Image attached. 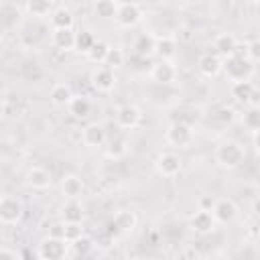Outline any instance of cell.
<instances>
[{"label": "cell", "instance_id": "obj_37", "mask_svg": "<svg viewBox=\"0 0 260 260\" xmlns=\"http://www.w3.org/2000/svg\"><path fill=\"white\" fill-rule=\"evenodd\" d=\"M248 59L252 63H260V39H254L248 43Z\"/></svg>", "mask_w": 260, "mask_h": 260}, {"label": "cell", "instance_id": "obj_26", "mask_svg": "<svg viewBox=\"0 0 260 260\" xmlns=\"http://www.w3.org/2000/svg\"><path fill=\"white\" fill-rule=\"evenodd\" d=\"M98 41H100V39H98L91 30H79L77 37H75V51H77V53H83V55L87 57L89 51L95 47Z\"/></svg>", "mask_w": 260, "mask_h": 260}, {"label": "cell", "instance_id": "obj_33", "mask_svg": "<svg viewBox=\"0 0 260 260\" xmlns=\"http://www.w3.org/2000/svg\"><path fill=\"white\" fill-rule=\"evenodd\" d=\"M124 61H126V53H124L120 47H112L110 53H108V59H106V67H110V69L114 71V69L122 67Z\"/></svg>", "mask_w": 260, "mask_h": 260}, {"label": "cell", "instance_id": "obj_6", "mask_svg": "<svg viewBox=\"0 0 260 260\" xmlns=\"http://www.w3.org/2000/svg\"><path fill=\"white\" fill-rule=\"evenodd\" d=\"M39 250L45 260H65L69 252V244L59 236H47L39 242Z\"/></svg>", "mask_w": 260, "mask_h": 260}, {"label": "cell", "instance_id": "obj_29", "mask_svg": "<svg viewBox=\"0 0 260 260\" xmlns=\"http://www.w3.org/2000/svg\"><path fill=\"white\" fill-rule=\"evenodd\" d=\"M67 108H69V114H73L75 118H85L91 112V102L85 95H73Z\"/></svg>", "mask_w": 260, "mask_h": 260}, {"label": "cell", "instance_id": "obj_40", "mask_svg": "<svg viewBox=\"0 0 260 260\" xmlns=\"http://www.w3.org/2000/svg\"><path fill=\"white\" fill-rule=\"evenodd\" d=\"M0 260H18V254L10 248H2L0 250Z\"/></svg>", "mask_w": 260, "mask_h": 260}, {"label": "cell", "instance_id": "obj_38", "mask_svg": "<svg viewBox=\"0 0 260 260\" xmlns=\"http://www.w3.org/2000/svg\"><path fill=\"white\" fill-rule=\"evenodd\" d=\"M232 57H240V59H248V43H238L236 45V51ZM250 61V59H248Z\"/></svg>", "mask_w": 260, "mask_h": 260}, {"label": "cell", "instance_id": "obj_22", "mask_svg": "<svg viewBox=\"0 0 260 260\" xmlns=\"http://www.w3.org/2000/svg\"><path fill=\"white\" fill-rule=\"evenodd\" d=\"M85 236V228L81 221H63L61 223V238L71 246L77 240H81Z\"/></svg>", "mask_w": 260, "mask_h": 260}, {"label": "cell", "instance_id": "obj_9", "mask_svg": "<svg viewBox=\"0 0 260 260\" xmlns=\"http://www.w3.org/2000/svg\"><path fill=\"white\" fill-rule=\"evenodd\" d=\"M177 77H179V71L173 65V61H156L150 67V79L160 85H171L177 81Z\"/></svg>", "mask_w": 260, "mask_h": 260}, {"label": "cell", "instance_id": "obj_18", "mask_svg": "<svg viewBox=\"0 0 260 260\" xmlns=\"http://www.w3.org/2000/svg\"><path fill=\"white\" fill-rule=\"evenodd\" d=\"M136 213L134 211H130V209H120V211H116L114 213V217H112V228L116 230V232H120V234H130L134 228H136Z\"/></svg>", "mask_w": 260, "mask_h": 260}, {"label": "cell", "instance_id": "obj_21", "mask_svg": "<svg viewBox=\"0 0 260 260\" xmlns=\"http://www.w3.org/2000/svg\"><path fill=\"white\" fill-rule=\"evenodd\" d=\"M83 179L77 177V175H65L61 179V193L67 197V199H77L81 193H83Z\"/></svg>", "mask_w": 260, "mask_h": 260}, {"label": "cell", "instance_id": "obj_32", "mask_svg": "<svg viewBox=\"0 0 260 260\" xmlns=\"http://www.w3.org/2000/svg\"><path fill=\"white\" fill-rule=\"evenodd\" d=\"M110 45L106 43V41H98L95 43V47L89 51V55H87V59L91 61V63H98V65H106V59H108V53H110Z\"/></svg>", "mask_w": 260, "mask_h": 260}, {"label": "cell", "instance_id": "obj_42", "mask_svg": "<svg viewBox=\"0 0 260 260\" xmlns=\"http://www.w3.org/2000/svg\"><path fill=\"white\" fill-rule=\"evenodd\" d=\"M254 213H256V215L260 217V197H258V199L254 201Z\"/></svg>", "mask_w": 260, "mask_h": 260}, {"label": "cell", "instance_id": "obj_5", "mask_svg": "<svg viewBox=\"0 0 260 260\" xmlns=\"http://www.w3.org/2000/svg\"><path fill=\"white\" fill-rule=\"evenodd\" d=\"M154 169H156V173H158L160 177L173 179V177H177V175L181 173L183 160H181V156H179L177 152L167 150V152H160V154L154 158Z\"/></svg>", "mask_w": 260, "mask_h": 260}, {"label": "cell", "instance_id": "obj_17", "mask_svg": "<svg viewBox=\"0 0 260 260\" xmlns=\"http://www.w3.org/2000/svg\"><path fill=\"white\" fill-rule=\"evenodd\" d=\"M49 20H51L53 30H67V28H73L75 24V16L67 6H57L53 14L49 16Z\"/></svg>", "mask_w": 260, "mask_h": 260}, {"label": "cell", "instance_id": "obj_15", "mask_svg": "<svg viewBox=\"0 0 260 260\" xmlns=\"http://www.w3.org/2000/svg\"><path fill=\"white\" fill-rule=\"evenodd\" d=\"M177 39L173 35H160L156 37V45H154V55L158 57V61H173V57L177 55Z\"/></svg>", "mask_w": 260, "mask_h": 260}, {"label": "cell", "instance_id": "obj_23", "mask_svg": "<svg viewBox=\"0 0 260 260\" xmlns=\"http://www.w3.org/2000/svg\"><path fill=\"white\" fill-rule=\"evenodd\" d=\"M49 98L55 106H69V102L73 100V91L69 87V83H55L49 91Z\"/></svg>", "mask_w": 260, "mask_h": 260}, {"label": "cell", "instance_id": "obj_1", "mask_svg": "<svg viewBox=\"0 0 260 260\" xmlns=\"http://www.w3.org/2000/svg\"><path fill=\"white\" fill-rule=\"evenodd\" d=\"M246 160V150L236 140H225L215 148V162L223 169H238Z\"/></svg>", "mask_w": 260, "mask_h": 260}, {"label": "cell", "instance_id": "obj_8", "mask_svg": "<svg viewBox=\"0 0 260 260\" xmlns=\"http://www.w3.org/2000/svg\"><path fill=\"white\" fill-rule=\"evenodd\" d=\"M217 225H219V223H217V219L213 217V213H211V211H205V209H197V211L189 217V228H191L195 234H199V236H209V234H213Z\"/></svg>", "mask_w": 260, "mask_h": 260}, {"label": "cell", "instance_id": "obj_25", "mask_svg": "<svg viewBox=\"0 0 260 260\" xmlns=\"http://www.w3.org/2000/svg\"><path fill=\"white\" fill-rule=\"evenodd\" d=\"M24 8H26V12L30 16L45 18V16H51L57 6H53V2H47V0H30V2L24 4Z\"/></svg>", "mask_w": 260, "mask_h": 260}, {"label": "cell", "instance_id": "obj_7", "mask_svg": "<svg viewBox=\"0 0 260 260\" xmlns=\"http://www.w3.org/2000/svg\"><path fill=\"white\" fill-rule=\"evenodd\" d=\"M142 16H144V12H142L140 4H136V2H120L114 20L124 28H132L142 20Z\"/></svg>", "mask_w": 260, "mask_h": 260}, {"label": "cell", "instance_id": "obj_20", "mask_svg": "<svg viewBox=\"0 0 260 260\" xmlns=\"http://www.w3.org/2000/svg\"><path fill=\"white\" fill-rule=\"evenodd\" d=\"M75 37L77 32L73 28L67 30H53L51 32V43L59 51H75Z\"/></svg>", "mask_w": 260, "mask_h": 260}, {"label": "cell", "instance_id": "obj_35", "mask_svg": "<svg viewBox=\"0 0 260 260\" xmlns=\"http://www.w3.org/2000/svg\"><path fill=\"white\" fill-rule=\"evenodd\" d=\"M18 260H45V258H43L39 246H35V248L32 246H24L18 252Z\"/></svg>", "mask_w": 260, "mask_h": 260}, {"label": "cell", "instance_id": "obj_16", "mask_svg": "<svg viewBox=\"0 0 260 260\" xmlns=\"http://www.w3.org/2000/svg\"><path fill=\"white\" fill-rule=\"evenodd\" d=\"M81 140L85 146H91V148H100L106 144V130L102 124L93 122V124H87L81 132Z\"/></svg>", "mask_w": 260, "mask_h": 260}, {"label": "cell", "instance_id": "obj_27", "mask_svg": "<svg viewBox=\"0 0 260 260\" xmlns=\"http://www.w3.org/2000/svg\"><path fill=\"white\" fill-rule=\"evenodd\" d=\"M61 215L63 221H83V205L77 199H69L61 207Z\"/></svg>", "mask_w": 260, "mask_h": 260}, {"label": "cell", "instance_id": "obj_3", "mask_svg": "<svg viewBox=\"0 0 260 260\" xmlns=\"http://www.w3.org/2000/svg\"><path fill=\"white\" fill-rule=\"evenodd\" d=\"M223 73L228 75V79L232 83L250 81V77L254 73V63L248 59H240V57H228V59H223Z\"/></svg>", "mask_w": 260, "mask_h": 260}, {"label": "cell", "instance_id": "obj_24", "mask_svg": "<svg viewBox=\"0 0 260 260\" xmlns=\"http://www.w3.org/2000/svg\"><path fill=\"white\" fill-rule=\"evenodd\" d=\"M154 45H156V37L150 32H142L134 41V51L140 57H148V55H154Z\"/></svg>", "mask_w": 260, "mask_h": 260}, {"label": "cell", "instance_id": "obj_19", "mask_svg": "<svg viewBox=\"0 0 260 260\" xmlns=\"http://www.w3.org/2000/svg\"><path fill=\"white\" fill-rule=\"evenodd\" d=\"M236 45H238V39H236L232 32H219V35L213 39V49H215V53H217L221 59L232 57L234 51H236Z\"/></svg>", "mask_w": 260, "mask_h": 260}, {"label": "cell", "instance_id": "obj_4", "mask_svg": "<svg viewBox=\"0 0 260 260\" xmlns=\"http://www.w3.org/2000/svg\"><path fill=\"white\" fill-rule=\"evenodd\" d=\"M24 215V205L18 197L4 195L0 199V221L4 225H16Z\"/></svg>", "mask_w": 260, "mask_h": 260}, {"label": "cell", "instance_id": "obj_41", "mask_svg": "<svg viewBox=\"0 0 260 260\" xmlns=\"http://www.w3.org/2000/svg\"><path fill=\"white\" fill-rule=\"evenodd\" d=\"M252 146H254V150L260 154V132H254V134H252Z\"/></svg>", "mask_w": 260, "mask_h": 260}, {"label": "cell", "instance_id": "obj_36", "mask_svg": "<svg viewBox=\"0 0 260 260\" xmlns=\"http://www.w3.org/2000/svg\"><path fill=\"white\" fill-rule=\"evenodd\" d=\"M71 248H73L77 254H87V252L93 248V242H91L87 236H83L81 240H77L75 244H71Z\"/></svg>", "mask_w": 260, "mask_h": 260}, {"label": "cell", "instance_id": "obj_2", "mask_svg": "<svg viewBox=\"0 0 260 260\" xmlns=\"http://www.w3.org/2000/svg\"><path fill=\"white\" fill-rule=\"evenodd\" d=\"M193 138H195L193 126L185 124V122H171L167 126V130H165V140L173 148H189Z\"/></svg>", "mask_w": 260, "mask_h": 260}, {"label": "cell", "instance_id": "obj_12", "mask_svg": "<svg viewBox=\"0 0 260 260\" xmlns=\"http://www.w3.org/2000/svg\"><path fill=\"white\" fill-rule=\"evenodd\" d=\"M116 124L120 126V128H124V130H132V128H136L138 124H140V120H142V114H140V110L136 108V106H132V104H124V106H120L118 110H116Z\"/></svg>", "mask_w": 260, "mask_h": 260}, {"label": "cell", "instance_id": "obj_39", "mask_svg": "<svg viewBox=\"0 0 260 260\" xmlns=\"http://www.w3.org/2000/svg\"><path fill=\"white\" fill-rule=\"evenodd\" d=\"M215 205V199H211V195H203L199 199V209H205V211H211Z\"/></svg>", "mask_w": 260, "mask_h": 260}, {"label": "cell", "instance_id": "obj_28", "mask_svg": "<svg viewBox=\"0 0 260 260\" xmlns=\"http://www.w3.org/2000/svg\"><path fill=\"white\" fill-rule=\"evenodd\" d=\"M256 93V85L252 81H238V83H232V95L238 100V102H250Z\"/></svg>", "mask_w": 260, "mask_h": 260}, {"label": "cell", "instance_id": "obj_10", "mask_svg": "<svg viewBox=\"0 0 260 260\" xmlns=\"http://www.w3.org/2000/svg\"><path fill=\"white\" fill-rule=\"evenodd\" d=\"M91 87L95 91H100V93H110L116 87V73L106 65L98 67L91 73Z\"/></svg>", "mask_w": 260, "mask_h": 260}, {"label": "cell", "instance_id": "obj_34", "mask_svg": "<svg viewBox=\"0 0 260 260\" xmlns=\"http://www.w3.org/2000/svg\"><path fill=\"white\" fill-rule=\"evenodd\" d=\"M126 152H128V142H126L124 138H116V140H112L110 146L106 148V154H108L110 158H122Z\"/></svg>", "mask_w": 260, "mask_h": 260}, {"label": "cell", "instance_id": "obj_31", "mask_svg": "<svg viewBox=\"0 0 260 260\" xmlns=\"http://www.w3.org/2000/svg\"><path fill=\"white\" fill-rule=\"evenodd\" d=\"M242 122H244V126H246L248 130H252V134H254V132H260V106H250V108L244 112Z\"/></svg>", "mask_w": 260, "mask_h": 260}, {"label": "cell", "instance_id": "obj_30", "mask_svg": "<svg viewBox=\"0 0 260 260\" xmlns=\"http://www.w3.org/2000/svg\"><path fill=\"white\" fill-rule=\"evenodd\" d=\"M118 4L116 0H98L93 4V12L95 16L100 18H116V12H118Z\"/></svg>", "mask_w": 260, "mask_h": 260}, {"label": "cell", "instance_id": "obj_14", "mask_svg": "<svg viewBox=\"0 0 260 260\" xmlns=\"http://www.w3.org/2000/svg\"><path fill=\"white\" fill-rule=\"evenodd\" d=\"M51 173L45 169V167H30L28 173H26V185L35 191H45L51 187Z\"/></svg>", "mask_w": 260, "mask_h": 260}, {"label": "cell", "instance_id": "obj_11", "mask_svg": "<svg viewBox=\"0 0 260 260\" xmlns=\"http://www.w3.org/2000/svg\"><path fill=\"white\" fill-rule=\"evenodd\" d=\"M211 213H213V217L217 219V223L230 225V223H234L236 217H238V207H236V203H234L232 199L221 197V199H215V205H213Z\"/></svg>", "mask_w": 260, "mask_h": 260}, {"label": "cell", "instance_id": "obj_13", "mask_svg": "<svg viewBox=\"0 0 260 260\" xmlns=\"http://www.w3.org/2000/svg\"><path fill=\"white\" fill-rule=\"evenodd\" d=\"M197 67H199V73H201L203 77L213 79V77H217V75L223 71V59H221L217 53H205V55L199 57Z\"/></svg>", "mask_w": 260, "mask_h": 260}]
</instances>
